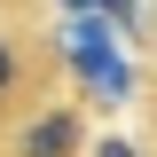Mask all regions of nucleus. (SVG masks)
Returning a JSON list of instances; mask_svg holds the SVG:
<instances>
[{
    "instance_id": "obj_1",
    "label": "nucleus",
    "mask_w": 157,
    "mask_h": 157,
    "mask_svg": "<svg viewBox=\"0 0 157 157\" xmlns=\"http://www.w3.org/2000/svg\"><path fill=\"white\" fill-rule=\"evenodd\" d=\"M55 24H47V0H0V141H16L47 102H55Z\"/></svg>"
},
{
    "instance_id": "obj_2",
    "label": "nucleus",
    "mask_w": 157,
    "mask_h": 157,
    "mask_svg": "<svg viewBox=\"0 0 157 157\" xmlns=\"http://www.w3.org/2000/svg\"><path fill=\"white\" fill-rule=\"evenodd\" d=\"M141 102H149V134H157V63H149V78H141Z\"/></svg>"
}]
</instances>
